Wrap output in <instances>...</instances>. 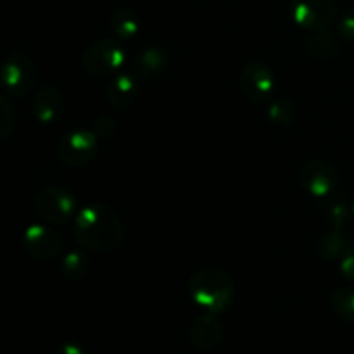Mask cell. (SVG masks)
I'll return each instance as SVG.
<instances>
[{
  "label": "cell",
  "instance_id": "1",
  "mask_svg": "<svg viewBox=\"0 0 354 354\" xmlns=\"http://www.w3.org/2000/svg\"><path fill=\"white\" fill-rule=\"evenodd\" d=\"M73 235L83 249L111 252L123 245L124 227L113 207L104 203H92L76 213Z\"/></svg>",
  "mask_w": 354,
  "mask_h": 354
},
{
  "label": "cell",
  "instance_id": "2",
  "mask_svg": "<svg viewBox=\"0 0 354 354\" xmlns=\"http://www.w3.org/2000/svg\"><path fill=\"white\" fill-rule=\"evenodd\" d=\"M189 294L206 313H223L234 303L235 283L227 272L214 266H203L189 279Z\"/></svg>",
  "mask_w": 354,
  "mask_h": 354
},
{
  "label": "cell",
  "instance_id": "3",
  "mask_svg": "<svg viewBox=\"0 0 354 354\" xmlns=\"http://www.w3.org/2000/svg\"><path fill=\"white\" fill-rule=\"evenodd\" d=\"M127 61V48L120 38H99L85 48L82 55V66L90 76L106 78L120 71Z\"/></svg>",
  "mask_w": 354,
  "mask_h": 354
},
{
  "label": "cell",
  "instance_id": "4",
  "mask_svg": "<svg viewBox=\"0 0 354 354\" xmlns=\"http://www.w3.org/2000/svg\"><path fill=\"white\" fill-rule=\"evenodd\" d=\"M35 213L44 223L50 225V227H59L76 216L78 201L69 189L47 187L35 197Z\"/></svg>",
  "mask_w": 354,
  "mask_h": 354
},
{
  "label": "cell",
  "instance_id": "5",
  "mask_svg": "<svg viewBox=\"0 0 354 354\" xmlns=\"http://www.w3.org/2000/svg\"><path fill=\"white\" fill-rule=\"evenodd\" d=\"M37 66L23 52H12L0 64V85L9 95L24 97L35 88Z\"/></svg>",
  "mask_w": 354,
  "mask_h": 354
},
{
  "label": "cell",
  "instance_id": "6",
  "mask_svg": "<svg viewBox=\"0 0 354 354\" xmlns=\"http://www.w3.org/2000/svg\"><path fill=\"white\" fill-rule=\"evenodd\" d=\"M99 147V137L93 133V130H71L62 135L55 145V156L59 161L66 166H83L88 165L97 154Z\"/></svg>",
  "mask_w": 354,
  "mask_h": 354
},
{
  "label": "cell",
  "instance_id": "7",
  "mask_svg": "<svg viewBox=\"0 0 354 354\" xmlns=\"http://www.w3.org/2000/svg\"><path fill=\"white\" fill-rule=\"evenodd\" d=\"M292 19L310 33L327 31L337 19L335 0H292Z\"/></svg>",
  "mask_w": 354,
  "mask_h": 354
},
{
  "label": "cell",
  "instance_id": "8",
  "mask_svg": "<svg viewBox=\"0 0 354 354\" xmlns=\"http://www.w3.org/2000/svg\"><path fill=\"white\" fill-rule=\"evenodd\" d=\"M277 78L273 69L263 61H251L239 75V88L251 102H265L273 95Z\"/></svg>",
  "mask_w": 354,
  "mask_h": 354
},
{
  "label": "cell",
  "instance_id": "9",
  "mask_svg": "<svg viewBox=\"0 0 354 354\" xmlns=\"http://www.w3.org/2000/svg\"><path fill=\"white\" fill-rule=\"evenodd\" d=\"M299 185L318 199L328 197L339 185L337 168L324 159H311L301 166Z\"/></svg>",
  "mask_w": 354,
  "mask_h": 354
},
{
  "label": "cell",
  "instance_id": "10",
  "mask_svg": "<svg viewBox=\"0 0 354 354\" xmlns=\"http://www.w3.org/2000/svg\"><path fill=\"white\" fill-rule=\"evenodd\" d=\"M23 248L31 258L38 261H50L64 249L61 235L47 223H31L23 234Z\"/></svg>",
  "mask_w": 354,
  "mask_h": 354
},
{
  "label": "cell",
  "instance_id": "11",
  "mask_svg": "<svg viewBox=\"0 0 354 354\" xmlns=\"http://www.w3.org/2000/svg\"><path fill=\"white\" fill-rule=\"evenodd\" d=\"M33 116L41 124H54L66 111L64 93L54 85H44L33 97Z\"/></svg>",
  "mask_w": 354,
  "mask_h": 354
},
{
  "label": "cell",
  "instance_id": "12",
  "mask_svg": "<svg viewBox=\"0 0 354 354\" xmlns=\"http://www.w3.org/2000/svg\"><path fill=\"white\" fill-rule=\"evenodd\" d=\"M189 339L201 351H211L223 341V325L214 313L201 315L190 324Z\"/></svg>",
  "mask_w": 354,
  "mask_h": 354
},
{
  "label": "cell",
  "instance_id": "13",
  "mask_svg": "<svg viewBox=\"0 0 354 354\" xmlns=\"http://www.w3.org/2000/svg\"><path fill=\"white\" fill-rule=\"evenodd\" d=\"M107 102L118 111L130 109L138 95L137 76L131 73H118L107 83Z\"/></svg>",
  "mask_w": 354,
  "mask_h": 354
},
{
  "label": "cell",
  "instance_id": "14",
  "mask_svg": "<svg viewBox=\"0 0 354 354\" xmlns=\"http://www.w3.org/2000/svg\"><path fill=\"white\" fill-rule=\"evenodd\" d=\"M168 66V52L159 45H151L140 50L135 57L133 71L135 76L140 80H151Z\"/></svg>",
  "mask_w": 354,
  "mask_h": 354
},
{
  "label": "cell",
  "instance_id": "15",
  "mask_svg": "<svg viewBox=\"0 0 354 354\" xmlns=\"http://www.w3.org/2000/svg\"><path fill=\"white\" fill-rule=\"evenodd\" d=\"M109 26L120 40H131L140 31V19L131 7H118L111 14Z\"/></svg>",
  "mask_w": 354,
  "mask_h": 354
},
{
  "label": "cell",
  "instance_id": "16",
  "mask_svg": "<svg viewBox=\"0 0 354 354\" xmlns=\"http://www.w3.org/2000/svg\"><path fill=\"white\" fill-rule=\"evenodd\" d=\"M304 48L315 59H330L334 55H337L341 45H339V40L335 38V35H332L327 30L308 35L306 40H304Z\"/></svg>",
  "mask_w": 354,
  "mask_h": 354
},
{
  "label": "cell",
  "instance_id": "17",
  "mask_svg": "<svg viewBox=\"0 0 354 354\" xmlns=\"http://www.w3.org/2000/svg\"><path fill=\"white\" fill-rule=\"evenodd\" d=\"M90 268V258L85 251H80V249H73V251H68L61 258V263H59V272L64 277L66 280H75L83 279V277L88 273Z\"/></svg>",
  "mask_w": 354,
  "mask_h": 354
},
{
  "label": "cell",
  "instance_id": "18",
  "mask_svg": "<svg viewBox=\"0 0 354 354\" xmlns=\"http://www.w3.org/2000/svg\"><path fill=\"white\" fill-rule=\"evenodd\" d=\"M330 310L344 324L354 325V289L341 287L330 297Z\"/></svg>",
  "mask_w": 354,
  "mask_h": 354
},
{
  "label": "cell",
  "instance_id": "19",
  "mask_svg": "<svg viewBox=\"0 0 354 354\" xmlns=\"http://www.w3.org/2000/svg\"><path fill=\"white\" fill-rule=\"evenodd\" d=\"M266 116L279 127H292L297 121V107L289 99H275L266 109Z\"/></svg>",
  "mask_w": 354,
  "mask_h": 354
},
{
  "label": "cell",
  "instance_id": "20",
  "mask_svg": "<svg viewBox=\"0 0 354 354\" xmlns=\"http://www.w3.org/2000/svg\"><path fill=\"white\" fill-rule=\"evenodd\" d=\"M342 232L344 230L332 228V232H328V234L322 239L320 245H318V251H320L322 258H325V259L341 258V254L344 252V249L349 245L348 239H346V235L342 234Z\"/></svg>",
  "mask_w": 354,
  "mask_h": 354
},
{
  "label": "cell",
  "instance_id": "21",
  "mask_svg": "<svg viewBox=\"0 0 354 354\" xmlns=\"http://www.w3.org/2000/svg\"><path fill=\"white\" fill-rule=\"evenodd\" d=\"M16 128V111L10 100L0 93V142L7 140Z\"/></svg>",
  "mask_w": 354,
  "mask_h": 354
},
{
  "label": "cell",
  "instance_id": "22",
  "mask_svg": "<svg viewBox=\"0 0 354 354\" xmlns=\"http://www.w3.org/2000/svg\"><path fill=\"white\" fill-rule=\"evenodd\" d=\"M353 209L349 211L348 206L344 204H334V206L328 209V218H330L332 228H337V230H344L349 223V218H351Z\"/></svg>",
  "mask_w": 354,
  "mask_h": 354
},
{
  "label": "cell",
  "instance_id": "23",
  "mask_svg": "<svg viewBox=\"0 0 354 354\" xmlns=\"http://www.w3.org/2000/svg\"><path fill=\"white\" fill-rule=\"evenodd\" d=\"M118 130V123L113 116L109 114H102V116L97 118L93 121V133L97 135L99 138H109L116 133Z\"/></svg>",
  "mask_w": 354,
  "mask_h": 354
},
{
  "label": "cell",
  "instance_id": "24",
  "mask_svg": "<svg viewBox=\"0 0 354 354\" xmlns=\"http://www.w3.org/2000/svg\"><path fill=\"white\" fill-rule=\"evenodd\" d=\"M339 268L344 279L354 286V244H349L339 258Z\"/></svg>",
  "mask_w": 354,
  "mask_h": 354
},
{
  "label": "cell",
  "instance_id": "25",
  "mask_svg": "<svg viewBox=\"0 0 354 354\" xmlns=\"http://www.w3.org/2000/svg\"><path fill=\"white\" fill-rule=\"evenodd\" d=\"M337 31L341 38L349 44H354V9L346 10L337 23Z\"/></svg>",
  "mask_w": 354,
  "mask_h": 354
},
{
  "label": "cell",
  "instance_id": "26",
  "mask_svg": "<svg viewBox=\"0 0 354 354\" xmlns=\"http://www.w3.org/2000/svg\"><path fill=\"white\" fill-rule=\"evenodd\" d=\"M54 354H86L85 349L82 348L76 342H62L61 346H57Z\"/></svg>",
  "mask_w": 354,
  "mask_h": 354
},
{
  "label": "cell",
  "instance_id": "27",
  "mask_svg": "<svg viewBox=\"0 0 354 354\" xmlns=\"http://www.w3.org/2000/svg\"><path fill=\"white\" fill-rule=\"evenodd\" d=\"M351 209H353V214H354V201H353V207H351Z\"/></svg>",
  "mask_w": 354,
  "mask_h": 354
},
{
  "label": "cell",
  "instance_id": "28",
  "mask_svg": "<svg viewBox=\"0 0 354 354\" xmlns=\"http://www.w3.org/2000/svg\"><path fill=\"white\" fill-rule=\"evenodd\" d=\"M175 354H185V353H175Z\"/></svg>",
  "mask_w": 354,
  "mask_h": 354
}]
</instances>
